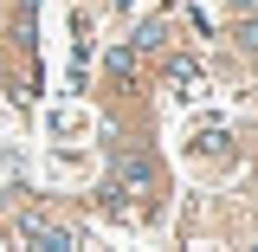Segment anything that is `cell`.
I'll use <instances>...</instances> for the list:
<instances>
[{
  "instance_id": "3957f363",
  "label": "cell",
  "mask_w": 258,
  "mask_h": 252,
  "mask_svg": "<svg viewBox=\"0 0 258 252\" xmlns=\"http://www.w3.org/2000/svg\"><path fill=\"white\" fill-rule=\"evenodd\" d=\"M239 45H258V20H252V26H239Z\"/></svg>"
},
{
  "instance_id": "7a4b0ae2",
  "label": "cell",
  "mask_w": 258,
  "mask_h": 252,
  "mask_svg": "<svg viewBox=\"0 0 258 252\" xmlns=\"http://www.w3.org/2000/svg\"><path fill=\"white\" fill-rule=\"evenodd\" d=\"M123 175L136 181V188H149V181H155V162H149V156H136V162H123Z\"/></svg>"
},
{
  "instance_id": "277c9868",
  "label": "cell",
  "mask_w": 258,
  "mask_h": 252,
  "mask_svg": "<svg viewBox=\"0 0 258 252\" xmlns=\"http://www.w3.org/2000/svg\"><path fill=\"white\" fill-rule=\"evenodd\" d=\"M232 7H258V0H232Z\"/></svg>"
},
{
  "instance_id": "6da1fadb",
  "label": "cell",
  "mask_w": 258,
  "mask_h": 252,
  "mask_svg": "<svg viewBox=\"0 0 258 252\" xmlns=\"http://www.w3.org/2000/svg\"><path fill=\"white\" fill-rule=\"evenodd\" d=\"M20 239L26 246H45V252H71L78 246V233L58 226V220H45V214H20Z\"/></svg>"
}]
</instances>
